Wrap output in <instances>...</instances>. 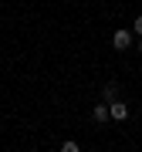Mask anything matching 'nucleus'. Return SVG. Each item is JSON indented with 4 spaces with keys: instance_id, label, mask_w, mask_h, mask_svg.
<instances>
[{
    "instance_id": "1",
    "label": "nucleus",
    "mask_w": 142,
    "mask_h": 152,
    "mask_svg": "<svg viewBox=\"0 0 142 152\" xmlns=\"http://www.w3.org/2000/svg\"><path fill=\"white\" fill-rule=\"evenodd\" d=\"M112 48H115V51H125V48H132V31H129V27L115 31V34H112Z\"/></svg>"
},
{
    "instance_id": "2",
    "label": "nucleus",
    "mask_w": 142,
    "mask_h": 152,
    "mask_svg": "<svg viewBox=\"0 0 142 152\" xmlns=\"http://www.w3.org/2000/svg\"><path fill=\"white\" fill-rule=\"evenodd\" d=\"M108 115H112V122H125L129 118V105L115 98V102H108Z\"/></svg>"
},
{
    "instance_id": "3",
    "label": "nucleus",
    "mask_w": 142,
    "mask_h": 152,
    "mask_svg": "<svg viewBox=\"0 0 142 152\" xmlns=\"http://www.w3.org/2000/svg\"><path fill=\"white\" fill-rule=\"evenodd\" d=\"M91 118L98 122V125L108 122V118H112V115H108V102H98V105H95V108H91Z\"/></svg>"
},
{
    "instance_id": "4",
    "label": "nucleus",
    "mask_w": 142,
    "mask_h": 152,
    "mask_svg": "<svg viewBox=\"0 0 142 152\" xmlns=\"http://www.w3.org/2000/svg\"><path fill=\"white\" fill-rule=\"evenodd\" d=\"M115 98H119V85H115V81H108V85L102 88V102H115Z\"/></svg>"
},
{
    "instance_id": "5",
    "label": "nucleus",
    "mask_w": 142,
    "mask_h": 152,
    "mask_svg": "<svg viewBox=\"0 0 142 152\" xmlns=\"http://www.w3.org/2000/svg\"><path fill=\"white\" fill-rule=\"evenodd\" d=\"M61 149H64V152H78V142L68 139V142H61Z\"/></svg>"
},
{
    "instance_id": "6",
    "label": "nucleus",
    "mask_w": 142,
    "mask_h": 152,
    "mask_svg": "<svg viewBox=\"0 0 142 152\" xmlns=\"http://www.w3.org/2000/svg\"><path fill=\"white\" fill-rule=\"evenodd\" d=\"M132 31H135V34H139V37H142V14L135 17V20H132Z\"/></svg>"
},
{
    "instance_id": "7",
    "label": "nucleus",
    "mask_w": 142,
    "mask_h": 152,
    "mask_svg": "<svg viewBox=\"0 0 142 152\" xmlns=\"http://www.w3.org/2000/svg\"><path fill=\"white\" fill-rule=\"evenodd\" d=\"M139 54H142V41H139Z\"/></svg>"
}]
</instances>
